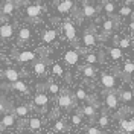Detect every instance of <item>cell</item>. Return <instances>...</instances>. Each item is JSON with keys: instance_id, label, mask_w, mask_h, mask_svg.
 <instances>
[{"instance_id": "cell-21", "label": "cell", "mask_w": 134, "mask_h": 134, "mask_svg": "<svg viewBox=\"0 0 134 134\" xmlns=\"http://www.w3.org/2000/svg\"><path fill=\"white\" fill-rule=\"evenodd\" d=\"M41 125H43L41 119H40V117H37V116H32L27 122H26V126H27L31 131H37V130H40Z\"/></svg>"}, {"instance_id": "cell-30", "label": "cell", "mask_w": 134, "mask_h": 134, "mask_svg": "<svg viewBox=\"0 0 134 134\" xmlns=\"http://www.w3.org/2000/svg\"><path fill=\"white\" fill-rule=\"evenodd\" d=\"M55 37H57V29H47L46 32L43 34L41 40L44 43H52L53 40H55Z\"/></svg>"}, {"instance_id": "cell-12", "label": "cell", "mask_w": 134, "mask_h": 134, "mask_svg": "<svg viewBox=\"0 0 134 134\" xmlns=\"http://www.w3.org/2000/svg\"><path fill=\"white\" fill-rule=\"evenodd\" d=\"M116 26H117V18H105L102 21L100 29H102V32L105 34V35H108V34H111L116 29Z\"/></svg>"}, {"instance_id": "cell-45", "label": "cell", "mask_w": 134, "mask_h": 134, "mask_svg": "<svg viewBox=\"0 0 134 134\" xmlns=\"http://www.w3.org/2000/svg\"><path fill=\"white\" fill-rule=\"evenodd\" d=\"M5 2H8V0H0V3H2V5H3V3H5Z\"/></svg>"}, {"instance_id": "cell-29", "label": "cell", "mask_w": 134, "mask_h": 134, "mask_svg": "<svg viewBox=\"0 0 134 134\" xmlns=\"http://www.w3.org/2000/svg\"><path fill=\"white\" fill-rule=\"evenodd\" d=\"M81 70H82V75L85 78H94L96 76V69L90 64H85V66L81 67Z\"/></svg>"}, {"instance_id": "cell-44", "label": "cell", "mask_w": 134, "mask_h": 134, "mask_svg": "<svg viewBox=\"0 0 134 134\" xmlns=\"http://www.w3.org/2000/svg\"><path fill=\"white\" fill-rule=\"evenodd\" d=\"M93 2H96V3H102V0H93Z\"/></svg>"}, {"instance_id": "cell-8", "label": "cell", "mask_w": 134, "mask_h": 134, "mask_svg": "<svg viewBox=\"0 0 134 134\" xmlns=\"http://www.w3.org/2000/svg\"><path fill=\"white\" fill-rule=\"evenodd\" d=\"M105 105L108 110H116L119 107V96L116 94L114 90L105 93Z\"/></svg>"}, {"instance_id": "cell-49", "label": "cell", "mask_w": 134, "mask_h": 134, "mask_svg": "<svg viewBox=\"0 0 134 134\" xmlns=\"http://www.w3.org/2000/svg\"><path fill=\"white\" fill-rule=\"evenodd\" d=\"M58 134H66V133H58Z\"/></svg>"}, {"instance_id": "cell-25", "label": "cell", "mask_w": 134, "mask_h": 134, "mask_svg": "<svg viewBox=\"0 0 134 134\" xmlns=\"http://www.w3.org/2000/svg\"><path fill=\"white\" fill-rule=\"evenodd\" d=\"M79 113L82 116H87V117H90V119H93V117L96 116V107L92 105V104H87V105H84L82 108L79 110Z\"/></svg>"}, {"instance_id": "cell-42", "label": "cell", "mask_w": 134, "mask_h": 134, "mask_svg": "<svg viewBox=\"0 0 134 134\" xmlns=\"http://www.w3.org/2000/svg\"><path fill=\"white\" fill-rule=\"evenodd\" d=\"M130 29H131L133 34H134V21H130Z\"/></svg>"}, {"instance_id": "cell-50", "label": "cell", "mask_w": 134, "mask_h": 134, "mask_svg": "<svg viewBox=\"0 0 134 134\" xmlns=\"http://www.w3.org/2000/svg\"><path fill=\"white\" fill-rule=\"evenodd\" d=\"M104 134H111V133H104Z\"/></svg>"}, {"instance_id": "cell-40", "label": "cell", "mask_w": 134, "mask_h": 134, "mask_svg": "<svg viewBox=\"0 0 134 134\" xmlns=\"http://www.w3.org/2000/svg\"><path fill=\"white\" fill-rule=\"evenodd\" d=\"M85 133H87V134H104L99 128H98V126H88Z\"/></svg>"}, {"instance_id": "cell-18", "label": "cell", "mask_w": 134, "mask_h": 134, "mask_svg": "<svg viewBox=\"0 0 134 134\" xmlns=\"http://www.w3.org/2000/svg\"><path fill=\"white\" fill-rule=\"evenodd\" d=\"M31 29L29 27H21L20 31H18V35H17V41H18V44H25V43H27L29 40H31Z\"/></svg>"}, {"instance_id": "cell-2", "label": "cell", "mask_w": 134, "mask_h": 134, "mask_svg": "<svg viewBox=\"0 0 134 134\" xmlns=\"http://www.w3.org/2000/svg\"><path fill=\"white\" fill-rule=\"evenodd\" d=\"M47 102H49L47 94L43 93V92H40V93H37L35 98H34V107L37 108L38 113L44 114V113H46V108H47Z\"/></svg>"}, {"instance_id": "cell-32", "label": "cell", "mask_w": 134, "mask_h": 134, "mask_svg": "<svg viewBox=\"0 0 134 134\" xmlns=\"http://www.w3.org/2000/svg\"><path fill=\"white\" fill-rule=\"evenodd\" d=\"M108 53H110V57H111L113 59H120L122 57H124L122 50L119 49V47H110V49H108Z\"/></svg>"}, {"instance_id": "cell-22", "label": "cell", "mask_w": 134, "mask_h": 134, "mask_svg": "<svg viewBox=\"0 0 134 134\" xmlns=\"http://www.w3.org/2000/svg\"><path fill=\"white\" fill-rule=\"evenodd\" d=\"M82 43L84 46H87V47H90V46H94L96 44V35L90 31H85L82 35Z\"/></svg>"}, {"instance_id": "cell-36", "label": "cell", "mask_w": 134, "mask_h": 134, "mask_svg": "<svg viewBox=\"0 0 134 134\" xmlns=\"http://www.w3.org/2000/svg\"><path fill=\"white\" fill-rule=\"evenodd\" d=\"M116 41L119 44V47H122V49H126V47L131 46V40L130 38H116Z\"/></svg>"}, {"instance_id": "cell-13", "label": "cell", "mask_w": 134, "mask_h": 134, "mask_svg": "<svg viewBox=\"0 0 134 134\" xmlns=\"http://www.w3.org/2000/svg\"><path fill=\"white\" fill-rule=\"evenodd\" d=\"M11 113L15 117H27L31 114V108H29V105H26V104H20V105L14 107Z\"/></svg>"}, {"instance_id": "cell-16", "label": "cell", "mask_w": 134, "mask_h": 134, "mask_svg": "<svg viewBox=\"0 0 134 134\" xmlns=\"http://www.w3.org/2000/svg\"><path fill=\"white\" fill-rule=\"evenodd\" d=\"M63 31H64V34H66L67 40H70L72 43H75V40H76V29H75V26L72 25L70 21H66V23L63 25Z\"/></svg>"}, {"instance_id": "cell-35", "label": "cell", "mask_w": 134, "mask_h": 134, "mask_svg": "<svg viewBox=\"0 0 134 134\" xmlns=\"http://www.w3.org/2000/svg\"><path fill=\"white\" fill-rule=\"evenodd\" d=\"M98 125L102 126V128H108V125H110V117H108V114H102V116L98 119Z\"/></svg>"}, {"instance_id": "cell-41", "label": "cell", "mask_w": 134, "mask_h": 134, "mask_svg": "<svg viewBox=\"0 0 134 134\" xmlns=\"http://www.w3.org/2000/svg\"><path fill=\"white\" fill-rule=\"evenodd\" d=\"M125 2V6H130L131 3H134V0H124Z\"/></svg>"}, {"instance_id": "cell-27", "label": "cell", "mask_w": 134, "mask_h": 134, "mask_svg": "<svg viewBox=\"0 0 134 134\" xmlns=\"http://www.w3.org/2000/svg\"><path fill=\"white\" fill-rule=\"evenodd\" d=\"M102 59H104V53L102 55H96V53H87L85 55V61H87V64H90V66H93V64H96V63H102Z\"/></svg>"}, {"instance_id": "cell-14", "label": "cell", "mask_w": 134, "mask_h": 134, "mask_svg": "<svg viewBox=\"0 0 134 134\" xmlns=\"http://www.w3.org/2000/svg\"><path fill=\"white\" fill-rule=\"evenodd\" d=\"M72 9H75L73 0H61V2H58V5H57V11H58L59 14H67Z\"/></svg>"}, {"instance_id": "cell-17", "label": "cell", "mask_w": 134, "mask_h": 134, "mask_svg": "<svg viewBox=\"0 0 134 134\" xmlns=\"http://www.w3.org/2000/svg\"><path fill=\"white\" fill-rule=\"evenodd\" d=\"M46 67H47V64H46V61L44 59H37V61H34V73L37 76H43L44 73H46Z\"/></svg>"}, {"instance_id": "cell-51", "label": "cell", "mask_w": 134, "mask_h": 134, "mask_svg": "<svg viewBox=\"0 0 134 134\" xmlns=\"http://www.w3.org/2000/svg\"><path fill=\"white\" fill-rule=\"evenodd\" d=\"M5 134H9V133H5Z\"/></svg>"}, {"instance_id": "cell-43", "label": "cell", "mask_w": 134, "mask_h": 134, "mask_svg": "<svg viewBox=\"0 0 134 134\" xmlns=\"http://www.w3.org/2000/svg\"><path fill=\"white\" fill-rule=\"evenodd\" d=\"M46 2H50V3H57L58 0H46ZM57 5H58V3H57Z\"/></svg>"}, {"instance_id": "cell-6", "label": "cell", "mask_w": 134, "mask_h": 134, "mask_svg": "<svg viewBox=\"0 0 134 134\" xmlns=\"http://www.w3.org/2000/svg\"><path fill=\"white\" fill-rule=\"evenodd\" d=\"M0 87H2V90H15V92L25 93V94H27V93L31 92L29 87L23 81H17V82H12V84H2Z\"/></svg>"}, {"instance_id": "cell-5", "label": "cell", "mask_w": 134, "mask_h": 134, "mask_svg": "<svg viewBox=\"0 0 134 134\" xmlns=\"http://www.w3.org/2000/svg\"><path fill=\"white\" fill-rule=\"evenodd\" d=\"M2 78L6 81V82L12 84V82H17V81H21L20 78H21V73L15 70V69H12V67H9V69H5L3 72H2Z\"/></svg>"}, {"instance_id": "cell-46", "label": "cell", "mask_w": 134, "mask_h": 134, "mask_svg": "<svg viewBox=\"0 0 134 134\" xmlns=\"http://www.w3.org/2000/svg\"><path fill=\"white\" fill-rule=\"evenodd\" d=\"M2 21H3V17H2V14H0V23H2Z\"/></svg>"}, {"instance_id": "cell-37", "label": "cell", "mask_w": 134, "mask_h": 134, "mask_svg": "<svg viewBox=\"0 0 134 134\" xmlns=\"http://www.w3.org/2000/svg\"><path fill=\"white\" fill-rule=\"evenodd\" d=\"M133 9L130 8V6H122L120 8V11H119V15L120 17H131L133 15Z\"/></svg>"}, {"instance_id": "cell-33", "label": "cell", "mask_w": 134, "mask_h": 134, "mask_svg": "<svg viewBox=\"0 0 134 134\" xmlns=\"http://www.w3.org/2000/svg\"><path fill=\"white\" fill-rule=\"evenodd\" d=\"M53 130H55L57 133H66V130H67L66 122H64L63 119H59L58 122H55V124H53Z\"/></svg>"}, {"instance_id": "cell-19", "label": "cell", "mask_w": 134, "mask_h": 134, "mask_svg": "<svg viewBox=\"0 0 134 134\" xmlns=\"http://www.w3.org/2000/svg\"><path fill=\"white\" fill-rule=\"evenodd\" d=\"M134 73V63H125L122 70V78L126 82H131V75Z\"/></svg>"}, {"instance_id": "cell-31", "label": "cell", "mask_w": 134, "mask_h": 134, "mask_svg": "<svg viewBox=\"0 0 134 134\" xmlns=\"http://www.w3.org/2000/svg\"><path fill=\"white\" fill-rule=\"evenodd\" d=\"M75 98H76L78 102H82V100H88V99H90V96L85 93L84 88H78V90H76V92H75Z\"/></svg>"}, {"instance_id": "cell-4", "label": "cell", "mask_w": 134, "mask_h": 134, "mask_svg": "<svg viewBox=\"0 0 134 134\" xmlns=\"http://www.w3.org/2000/svg\"><path fill=\"white\" fill-rule=\"evenodd\" d=\"M81 8H82L81 14H82L84 17H87V18H94V17L98 15V12L102 9L100 6L99 8H94L88 0H82V2H81Z\"/></svg>"}, {"instance_id": "cell-34", "label": "cell", "mask_w": 134, "mask_h": 134, "mask_svg": "<svg viewBox=\"0 0 134 134\" xmlns=\"http://www.w3.org/2000/svg\"><path fill=\"white\" fill-rule=\"evenodd\" d=\"M70 120H72V125H73V126L81 125V122H82V114H81L79 111H76V113H73V114H72Z\"/></svg>"}, {"instance_id": "cell-11", "label": "cell", "mask_w": 134, "mask_h": 134, "mask_svg": "<svg viewBox=\"0 0 134 134\" xmlns=\"http://www.w3.org/2000/svg\"><path fill=\"white\" fill-rule=\"evenodd\" d=\"M64 61H66V64L69 67L76 66L78 61H79V53H78V50H67L66 53H64Z\"/></svg>"}, {"instance_id": "cell-48", "label": "cell", "mask_w": 134, "mask_h": 134, "mask_svg": "<svg viewBox=\"0 0 134 134\" xmlns=\"http://www.w3.org/2000/svg\"><path fill=\"white\" fill-rule=\"evenodd\" d=\"M0 100H2V87H0Z\"/></svg>"}, {"instance_id": "cell-26", "label": "cell", "mask_w": 134, "mask_h": 134, "mask_svg": "<svg viewBox=\"0 0 134 134\" xmlns=\"http://www.w3.org/2000/svg\"><path fill=\"white\" fill-rule=\"evenodd\" d=\"M12 102L11 100H6V99H2L0 100V114H8L12 111Z\"/></svg>"}, {"instance_id": "cell-39", "label": "cell", "mask_w": 134, "mask_h": 134, "mask_svg": "<svg viewBox=\"0 0 134 134\" xmlns=\"http://www.w3.org/2000/svg\"><path fill=\"white\" fill-rule=\"evenodd\" d=\"M52 72H53V75H57V76H64V70H63V67L59 66V64H53L52 66Z\"/></svg>"}, {"instance_id": "cell-15", "label": "cell", "mask_w": 134, "mask_h": 134, "mask_svg": "<svg viewBox=\"0 0 134 134\" xmlns=\"http://www.w3.org/2000/svg\"><path fill=\"white\" fill-rule=\"evenodd\" d=\"M14 35V25L5 23L0 26V40H9Z\"/></svg>"}, {"instance_id": "cell-10", "label": "cell", "mask_w": 134, "mask_h": 134, "mask_svg": "<svg viewBox=\"0 0 134 134\" xmlns=\"http://www.w3.org/2000/svg\"><path fill=\"white\" fill-rule=\"evenodd\" d=\"M41 5L40 3H34V5H29L27 8H26V15L29 20H37L40 14H41Z\"/></svg>"}, {"instance_id": "cell-47", "label": "cell", "mask_w": 134, "mask_h": 134, "mask_svg": "<svg viewBox=\"0 0 134 134\" xmlns=\"http://www.w3.org/2000/svg\"><path fill=\"white\" fill-rule=\"evenodd\" d=\"M131 21H134V12H133V15H131Z\"/></svg>"}, {"instance_id": "cell-20", "label": "cell", "mask_w": 134, "mask_h": 134, "mask_svg": "<svg viewBox=\"0 0 134 134\" xmlns=\"http://www.w3.org/2000/svg\"><path fill=\"white\" fill-rule=\"evenodd\" d=\"M14 8H15V2L14 0H8V2H5L0 6V14L2 15H11L14 12Z\"/></svg>"}, {"instance_id": "cell-9", "label": "cell", "mask_w": 134, "mask_h": 134, "mask_svg": "<svg viewBox=\"0 0 134 134\" xmlns=\"http://www.w3.org/2000/svg\"><path fill=\"white\" fill-rule=\"evenodd\" d=\"M15 126V116L12 113H8L2 117L0 120V131H5V130H9V128H14Z\"/></svg>"}, {"instance_id": "cell-3", "label": "cell", "mask_w": 134, "mask_h": 134, "mask_svg": "<svg viewBox=\"0 0 134 134\" xmlns=\"http://www.w3.org/2000/svg\"><path fill=\"white\" fill-rule=\"evenodd\" d=\"M99 85L104 88V92H113L114 85H116V76L110 75V73H102L99 79Z\"/></svg>"}, {"instance_id": "cell-24", "label": "cell", "mask_w": 134, "mask_h": 134, "mask_svg": "<svg viewBox=\"0 0 134 134\" xmlns=\"http://www.w3.org/2000/svg\"><path fill=\"white\" fill-rule=\"evenodd\" d=\"M119 126L125 133H133L134 131V120H126L125 117L124 119H119Z\"/></svg>"}, {"instance_id": "cell-7", "label": "cell", "mask_w": 134, "mask_h": 134, "mask_svg": "<svg viewBox=\"0 0 134 134\" xmlns=\"http://www.w3.org/2000/svg\"><path fill=\"white\" fill-rule=\"evenodd\" d=\"M11 57L14 59H17L18 63H29V61H35V57H37V55H35L34 52H31V50H23V52H20V53L14 50Z\"/></svg>"}, {"instance_id": "cell-38", "label": "cell", "mask_w": 134, "mask_h": 134, "mask_svg": "<svg viewBox=\"0 0 134 134\" xmlns=\"http://www.w3.org/2000/svg\"><path fill=\"white\" fill-rule=\"evenodd\" d=\"M47 90H49L52 94H57V93L59 92V85L57 82H52V81H49V84H47Z\"/></svg>"}, {"instance_id": "cell-23", "label": "cell", "mask_w": 134, "mask_h": 134, "mask_svg": "<svg viewBox=\"0 0 134 134\" xmlns=\"http://www.w3.org/2000/svg\"><path fill=\"white\" fill-rule=\"evenodd\" d=\"M119 100L120 102H125V104H131L134 100L133 90H120L119 92Z\"/></svg>"}, {"instance_id": "cell-28", "label": "cell", "mask_w": 134, "mask_h": 134, "mask_svg": "<svg viewBox=\"0 0 134 134\" xmlns=\"http://www.w3.org/2000/svg\"><path fill=\"white\" fill-rule=\"evenodd\" d=\"M104 11L107 14V18H114V3L105 0L104 2Z\"/></svg>"}, {"instance_id": "cell-1", "label": "cell", "mask_w": 134, "mask_h": 134, "mask_svg": "<svg viewBox=\"0 0 134 134\" xmlns=\"http://www.w3.org/2000/svg\"><path fill=\"white\" fill-rule=\"evenodd\" d=\"M75 105H76V98L75 96H72L70 93H63V94L58 98V107L61 110L69 111V110L73 108Z\"/></svg>"}]
</instances>
